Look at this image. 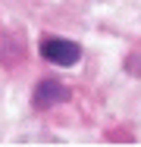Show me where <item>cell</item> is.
Listing matches in <instances>:
<instances>
[{"instance_id": "obj_2", "label": "cell", "mask_w": 141, "mask_h": 147, "mask_svg": "<svg viewBox=\"0 0 141 147\" xmlns=\"http://www.w3.org/2000/svg\"><path fill=\"white\" fill-rule=\"evenodd\" d=\"M69 97H72V91L60 78H41L35 85V94H31V107L35 110H54L60 103H66Z\"/></svg>"}, {"instance_id": "obj_1", "label": "cell", "mask_w": 141, "mask_h": 147, "mask_svg": "<svg viewBox=\"0 0 141 147\" xmlns=\"http://www.w3.org/2000/svg\"><path fill=\"white\" fill-rule=\"evenodd\" d=\"M38 53H41V59H47V63H54V66L69 69V66H79V59H82V47H79L75 41H69V38L44 34L41 44H38Z\"/></svg>"}]
</instances>
